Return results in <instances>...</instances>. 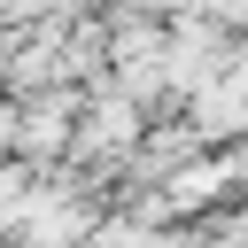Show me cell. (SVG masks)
Instances as JSON below:
<instances>
[{
	"instance_id": "6da1fadb",
	"label": "cell",
	"mask_w": 248,
	"mask_h": 248,
	"mask_svg": "<svg viewBox=\"0 0 248 248\" xmlns=\"http://www.w3.org/2000/svg\"><path fill=\"white\" fill-rule=\"evenodd\" d=\"M140 140H147V101H132L124 85H101L93 101H78V140H70V155L116 163V155H132Z\"/></svg>"
},
{
	"instance_id": "7a4b0ae2",
	"label": "cell",
	"mask_w": 248,
	"mask_h": 248,
	"mask_svg": "<svg viewBox=\"0 0 248 248\" xmlns=\"http://www.w3.org/2000/svg\"><path fill=\"white\" fill-rule=\"evenodd\" d=\"M194 8H202L225 39H240V31H248V0H194Z\"/></svg>"
}]
</instances>
